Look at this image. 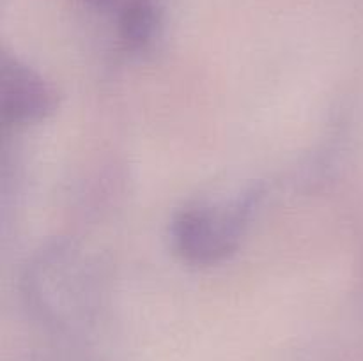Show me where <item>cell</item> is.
Returning a JSON list of instances; mask_svg holds the SVG:
<instances>
[{"label": "cell", "instance_id": "6da1fadb", "mask_svg": "<svg viewBox=\"0 0 363 361\" xmlns=\"http://www.w3.org/2000/svg\"><path fill=\"white\" fill-rule=\"evenodd\" d=\"M254 197L223 207H191L172 227L177 251L194 264H215L234 253L247 227Z\"/></svg>", "mask_w": 363, "mask_h": 361}, {"label": "cell", "instance_id": "7a4b0ae2", "mask_svg": "<svg viewBox=\"0 0 363 361\" xmlns=\"http://www.w3.org/2000/svg\"><path fill=\"white\" fill-rule=\"evenodd\" d=\"M52 85L20 60L4 55L0 62V113L4 122H38L55 110Z\"/></svg>", "mask_w": 363, "mask_h": 361}, {"label": "cell", "instance_id": "3957f363", "mask_svg": "<svg viewBox=\"0 0 363 361\" xmlns=\"http://www.w3.org/2000/svg\"><path fill=\"white\" fill-rule=\"evenodd\" d=\"M155 30V14L147 0H130L121 18V34L131 48H140L151 39Z\"/></svg>", "mask_w": 363, "mask_h": 361}]
</instances>
